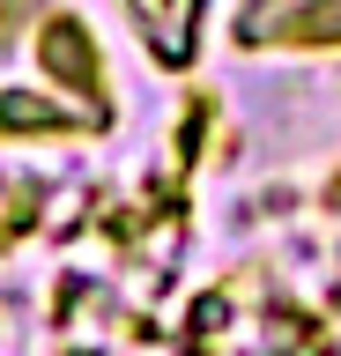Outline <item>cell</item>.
Instances as JSON below:
<instances>
[{"instance_id":"obj_1","label":"cell","mask_w":341,"mask_h":356,"mask_svg":"<svg viewBox=\"0 0 341 356\" xmlns=\"http://www.w3.org/2000/svg\"><path fill=\"white\" fill-rule=\"evenodd\" d=\"M119 127V82L104 38L82 8H8L0 15V134L38 141H104Z\"/></svg>"},{"instance_id":"obj_2","label":"cell","mask_w":341,"mask_h":356,"mask_svg":"<svg viewBox=\"0 0 341 356\" xmlns=\"http://www.w3.org/2000/svg\"><path fill=\"white\" fill-rule=\"evenodd\" d=\"M223 30L252 60H334L341 52V0H252Z\"/></svg>"},{"instance_id":"obj_3","label":"cell","mask_w":341,"mask_h":356,"mask_svg":"<svg viewBox=\"0 0 341 356\" xmlns=\"http://www.w3.org/2000/svg\"><path fill=\"white\" fill-rule=\"evenodd\" d=\"M126 38L141 44V60L156 67V74H185V67L201 60V30L215 15H208L201 0H185V8H126Z\"/></svg>"}]
</instances>
